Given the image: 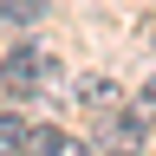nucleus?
I'll use <instances>...</instances> for the list:
<instances>
[{"instance_id": "1", "label": "nucleus", "mask_w": 156, "mask_h": 156, "mask_svg": "<svg viewBox=\"0 0 156 156\" xmlns=\"http://www.w3.org/2000/svg\"><path fill=\"white\" fill-rule=\"evenodd\" d=\"M0 85H7L13 98H33L39 85H46V52H39V46L7 52V65H0Z\"/></svg>"}, {"instance_id": "2", "label": "nucleus", "mask_w": 156, "mask_h": 156, "mask_svg": "<svg viewBox=\"0 0 156 156\" xmlns=\"http://www.w3.org/2000/svg\"><path fill=\"white\" fill-rule=\"evenodd\" d=\"M26 150L33 156H65V150H78L65 130H52V124H26Z\"/></svg>"}, {"instance_id": "4", "label": "nucleus", "mask_w": 156, "mask_h": 156, "mask_svg": "<svg viewBox=\"0 0 156 156\" xmlns=\"http://www.w3.org/2000/svg\"><path fill=\"white\" fill-rule=\"evenodd\" d=\"M0 20H13V26H33V20H46V0H0Z\"/></svg>"}, {"instance_id": "6", "label": "nucleus", "mask_w": 156, "mask_h": 156, "mask_svg": "<svg viewBox=\"0 0 156 156\" xmlns=\"http://www.w3.org/2000/svg\"><path fill=\"white\" fill-rule=\"evenodd\" d=\"M143 39H150V52H156V20H150V26H143Z\"/></svg>"}, {"instance_id": "3", "label": "nucleus", "mask_w": 156, "mask_h": 156, "mask_svg": "<svg viewBox=\"0 0 156 156\" xmlns=\"http://www.w3.org/2000/svg\"><path fill=\"white\" fill-rule=\"evenodd\" d=\"M72 98H78V104H91V111H111L124 91H117L111 78H78V85H72Z\"/></svg>"}, {"instance_id": "5", "label": "nucleus", "mask_w": 156, "mask_h": 156, "mask_svg": "<svg viewBox=\"0 0 156 156\" xmlns=\"http://www.w3.org/2000/svg\"><path fill=\"white\" fill-rule=\"evenodd\" d=\"M0 150H26V117H0Z\"/></svg>"}]
</instances>
